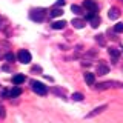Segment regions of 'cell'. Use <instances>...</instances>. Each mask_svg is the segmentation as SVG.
I'll use <instances>...</instances> for the list:
<instances>
[{
    "mask_svg": "<svg viewBox=\"0 0 123 123\" xmlns=\"http://www.w3.org/2000/svg\"><path fill=\"white\" fill-rule=\"evenodd\" d=\"M62 14H63V11H62L60 8H54L51 12H49V15H51V17H60Z\"/></svg>",
    "mask_w": 123,
    "mask_h": 123,
    "instance_id": "obj_15",
    "label": "cell"
},
{
    "mask_svg": "<svg viewBox=\"0 0 123 123\" xmlns=\"http://www.w3.org/2000/svg\"><path fill=\"white\" fill-rule=\"evenodd\" d=\"M109 55L112 57L114 62L118 60V57H120V52H118V49H114V48H109Z\"/></svg>",
    "mask_w": 123,
    "mask_h": 123,
    "instance_id": "obj_11",
    "label": "cell"
},
{
    "mask_svg": "<svg viewBox=\"0 0 123 123\" xmlns=\"http://www.w3.org/2000/svg\"><path fill=\"white\" fill-rule=\"evenodd\" d=\"M17 59H18V62L20 63H23V65H26V63H29L31 62V52L29 51H26V49H20L18 51V54H17Z\"/></svg>",
    "mask_w": 123,
    "mask_h": 123,
    "instance_id": "obj_3",
    "label": "cell"
},
{
    "mask_svg": "<svg viewBox=\"0 0 123 123\" xmlns=\"http://www.w3.org/2000/svg\"><path fill=\"white\" fill-rule=\"evenodd\" d=\"M72 100H75V102H82V100H83V94H82V92H74V94H72Z\"/></svg>",
    "mask_w": 123,
    "mask_h": 123,
    "instance_id": "obj_17",
    "label": "cell"
},
{
    "mask_svg": "<svg viewBox=\"0 0 123 123\" xmlns=\"http://www.w3.org/2000/svg\"><path fill=\"white\" fill-rule=\"evenodd\" d=\"M83 8H86L89 12H95V14L98 12V6H97V3H95L94 0H85V2H83Z\"/></svg>",
    "mask_w": 123,
    "mask_h": 123,
    "instance_id": "obj_4",
    "label": "cell"
},
{
    "mask_svg": "<svg viewBox=\"0 0 123 123\" xmlns=\"http://www.w3.org/2000/svg\"><path fill=\"white\" fill-rule=\"evenodd\" d=\"M65 26H66V22L65 20H55V22H52L51 28L52 29H63Z\"/></svg>",
    "mask_w": 123,
    "mask_h": 123,
    "instance_id": "obj_7",
    "label": "cell"
},
{
    "mask_svg": "<svg viewBox=\"0 0 123 123\" xmlns=\"http://www.w3.org/2000/svg\"><path fill=\"white\" fill-rule=\"evenodd\" d=\"M108 72H109V68H108L106 65H98L97 66V74L105 75V74H108Z\"/></svg>",
    "mask_w": 123,
    "mask_h": 123,
    "instance_id": "obj_10",
    "label": "cell"
},
{
    "mask_svg": "<svg viewBox=\"0 0 123 123\" xmlns=\"http://www.w3.org/2000/svg\"><path fill=\"white\" fill-rule=\"evenodd\" d=\"M63 5H65V0H59V2L55 3V6H59V8H60V6H63Z\"/></svg>",
    "mask_w": 123,
    "mask_h": 123,
    "instance_id": "obj_25",
    "label": "cell"
},
{
    "mask_svg": "<svg viewBox=\"0 0 123 123\" xmlns=\"http://www.w3.org/2000/svg\"><path fill=\"white\" fill-rule=\"evenodd\" d=\"M114 31H115V32H118V34L123 32V23H117V25L114 26Z\"/></svg>",
    "mask_w": 123,
    "mask_h": 123,
    "instance_id": "obj_19",
    "label": "cell"
},
{
    "mask_svg": "<svg viewBox=\"0 0 123 123\" xmlns=\"http://www.w3.org/2000/svg\"><path fill=\"white\" fill-rule=\"evenodd\" d=\"M97 42L102 45H105V38H103V36H97Z\"/></svg>",
    "mask_w": 123,
    "mask_h": 123,
    "instance_id": "obj_24",
    "label": "cell"
},
{
    "mask_svg": "<svg viewBox=\"0 0 123 123\" xmlns=\"http://www.w3.org/2000/svg\"><path fill=\"white\" fill-rule=\"evenodd\" d=\"M108 15H109V18H111V20H115V18H118L120 12H118V9H117V8H111V9H109V14H108Z\"/></svg>",
    "mask_w": 123,
    "mask_h": 123,
    "instance_id": "obj_9",
    "label": "cell"
},
{
    "mask_svg": "<svg viewBox=\"0 0 123 123\" xmlns=\"http://www.w3.org/2000/svg\"><path fill=\"white\" fill-rule=\"evenodd\" d=\"M71 11H72L74 14H77V15H80V14H82V8H80V6H77V5H72V6H71Z\"/></svg>",
    "mask_w": 123,
    "mask_h": 123,
    "instance_id": "obj_18",
    "label": "cell"
},
{
    "mask_svg": "<svg viewBox=\"0 0 123 123\" xmlns=\"http://www.w3.org/2000/svg\"><path fill=\"white\" fill-rule=\"evenodd\" d=\"M20 94H22V89H20L18 86H14L12 89L9 91V97H18Z\"/></svg>",
    "mask_w": 123,
    "mask_h": 123,
    "instance_id": "obj_12",
    "label": "cell"
},
{
    "mask_svg": "<svg viewBox=\"0 0 123 123\" xmlns=\"http://www.w3.org/2000/svg\"><path fill=\"white\" fill-rule=\"evenodd\" d=\"M94 15H97V14H95V12H89V11H88V14L85 15V18H86V20H91V18L94 17Z\"/></svg>",
    "mask_w": 123,
    "mask_h": 123,
    "instance_id": "obj_22",
    "label": "cell"
},
{
    "mask_svg": "<svg viewBox=\"0 0 123 123\" xmlns=\"http://www.w3.org/2000/svg\"><path fill=\"white\" fill-rule=\"evenodd\" d=\"M108 108V105H102V106H98V108H95L94 111H92V112H89L86 115V118H92V117H95V115H98V114H102L103 111H105Z\"/></svg>",
    "mask_w": 123,
    "mask_h": 123,
    "instance_id": "obj_5",
    "label": "cell"
},
{
    "mask_svg": "<svg viewBox=\"0 0 123 123\" xmlns=\"http://www.w3.org/2000/svg\"><path fill=\"white\" fill-rule=\"evenodd\" d=\"M25 75H23V74H15L14 77H12V83L15 85V86H18V85H22L23 82H25Z\"/></svg>",
    "mask_w": 123,
    "mask_h": 123,
    "instance_id": "obj_6",
    "label": "cell"
},
{
    "mask_svg": "<svg viewBox=\"0 0 123 123\" xmlns=\"http://www.w3.org/2000/svg\"><path fill=\"white\" fill-rule=\"evenodd\" d=\"M5 114H6V112H5V108L0 105V118H3V117H5Z\"/></svg>",
    "mask_w": 123,
    "mask_h": 123,
    "instance_id": "obj_23",
    "label": "cell"
},
{
    "mask_svg": "<svg viewBox=\"0 0 123 123\" xmlns=\"http://www.w3.org/2000/svg\"><path fill=\"white\" fill-rule=\"evenodd\" d=\"M2 97H9V91H6V89H5V91L2 92Z\"/></svg>",
    "mask_w": 123,
    "mask_h": 123,
    "instance_id": "obj_26",
    "label": "cell"
},
{
    "mask_svg": "<svg viewBox=\"0 0 123 123\" xmlns=\"http://www.w3.org/2000/svg\"><path fill=\"white\" fill-rule=\"evenodd\" d=\"M85 82L88 85H94L95 82V75L92 74V72H85Z\"/></svg>",
    "mask_w": 123,
    "mask_h": 123,
    "instance_id": "obj_8",
    "label": "cell"
},
{
    "mask_svg": "<svg viewBox=\"0 0 123 123\" xmlns=\"http://www.w3.org/2000/svg\"><path fill=\"white\" fill-rule=\"evenodd\" d=\"M89 23H91L92 28H98V25H100V17H98V15H94V17L89 20Z\"/></svg>",
    "mask_w": 123,
    "mask_h": 123,
    "instance_id": "obj_14",
    "label": "cell"
},
{
    "mask_svg": "<svg viewBox=\"0 0 123 123\" xmlns=\"http://www.w3.org/2000/svg\"><path fill=\"white\" fill-rule=\"evenodd\" d=\"M5 59H6L8 62H12V60L15 59V57H14V54H11V52H8V54H6V55H5Z\"/></svg>",
    "mask_w": 123,
    "mask_h": 123,
    "instance_id": "obj_21",
    "label": "cell"
},
{
    "mask_svg": "<svg viewBox=\"0 0 123 123\" xmlns=\"http://www.w3.org/2000/svg\"><path fill=\"white\" fill-rule=\"evenodd\" d=\"M31 89L38 95H45L46 92H48V88L45 86V83L38 82V80H32V82H31Z\"/></svg>",
    "mask_w": 123,
    "mask_h": 123,
    "instance_id": "obj_1",
    "label": "cell"
},
{
    "mask_svg": "<svg viewBox=\"0 0 123 123\" xmlns=\"http://www.w3.org/2000/svg\"><path fill=\"white\" fill-rule=\"evenodd\" d=\"M45 12H46V11L43 9V8H36V9L31 11L29 17H31V20H34V22H43Z\"/></svg>",
    "mask_w": 123,
    "mask_h": 123,
    "instance_id": "obj_2",
    "label": "cell"
},
{
    "mask_svg": "<svg viewBox=\"0 0 123 123\" xmlns=\"http://www.w3.org/2000/svg\"><path fill=\"white\" fill-rule=\"evenodd\" d=\"M71 23L74 25V28H77V29H82L83 26H85V22H83V20H80V18H74V20H72Z\"/></svg>",
    "mask_w": 123,
    "mask_h": 123,
    "instance_id": "obj_13",
    "label": "cell"
},
{
    "mask_svg": "<svg viewBox=\"0 0 123 123\" xmlns=\"http://www.w3.org/2000/svg\"><path fill=\"white\" fill-rule=\"evenodd\" d=\"M114 85H117V83H114V82H105V83H100L97 88H98V89H106V88L114 86Z\"/></svg>",
    "mask_w": 123,
    "mask_h": 123,
    "instance_id": "obj_16",
    "label": "cell"
},
{
    "mask_svg": "<svg viewBox=\"0 0 123 123\" xmlns=\"http://www.w3.org/2000/svg\"><path fill=\"white\" fill-rule=\"evenodd\" d=\"M54 94H59V95H62V97H65V92L62 91V89H59V88H54Z\"/></svg>",
    "mask_w": 123,
    "mask_h": 123,
    "instance_id": "obj_20",
    "label": "cell"
}]
</instances>
